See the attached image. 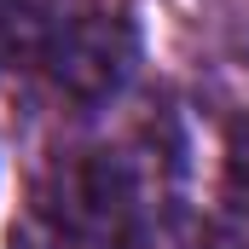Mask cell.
<instances>
[{
    "label": "cell",
    "instance_id": "cell-1",
    "mask_svg": "<svg viewBox=\"0 0 249 249\" xmlns=\"http://www.w3.org/2000/svg\"><path fill=\"white\" fill-rule=\"evenodd\" d=\"M35 53L47 58L64 93L105 99L127 81V70L139 58V35H133L127 12L110 0H58L35 35Z\"/></svg>",
    "mask_w": 249,
    "mask_h": 249
},
{
    "label": "cell",
    "instance_id": "cell-2",
    "mask_svg": "<svg viewBox=\"0 0 249 249\" xmlns=\"http://www.w3.org/2000/svg\"><path fill=\"white\" fill-rule=\"evenodd\" d=\"M53 6H58V0H0V23H12V35H18L23 47H35V35H41V23L53 18Z\"/></svg>",
    "mask_w": 249,
    "mask_h": 249
},
{
    "label": "cell",
    "instance_id": "cell-3",
    "mask_svg": "<svg viewBox=\"0 0 249 249\" xmlns=\"http://www.w3.org/2000/svg\"><path fill=\"white\" fill-rule=\"evenodd\" d=\"M226 191L249 209V116L232 127V139H226Z\"/></svg>",
    "mask_w": 249,
    "mask_h": 249
}]
</instances>
